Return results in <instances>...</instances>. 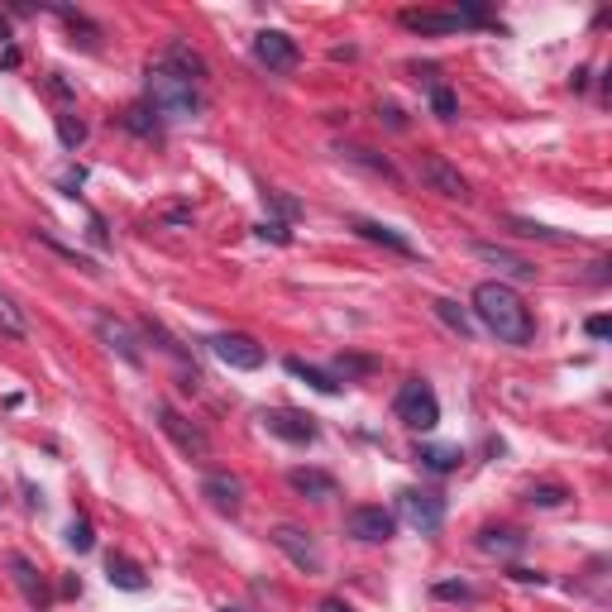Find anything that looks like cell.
<instances>
[{
    "instance_id": "f6af8a7d",
    "label": "cell",
    "mask_w": 612,
    "mask_h": 612,
    "mask_svg": "<svg viewBox=\"0 0 612 612\" xmlns=\"http://www.w3.org/2000/svg\"><path fill=\"white\" fill-rule=\"evenodd\" d=\"M20 489H24V497H30V507H44V493H38L30 479H20Z\"/></svg>"
},
{
    "instance_id": "1f68e13d",
    "label": "cell",
    "mask_w": 612,
    "mask_h": 612,
    "mask_svg": "<svg viewBox=\"0 0 612 612\" xmlns=\"http://www.w3.org/2000/svg\"><path fill=\"white\" fill-rule=\"evenodd\" d=\"M67 546H72L77 555L96 550V531H91V522H87V517H72V522H67Z\"/></svg>"
},
{
    "instance_id": "5b68a950",
    "label": "cell",
    "mask_w": 612,
    "mask_h": 612,
    "mask_svg": "<svg viewBox=\"0 0 612 612\" xmlns=\"http://www.w3.org/2000/svg\"><path fill=\"white\" fill-rule=\"evenodd\" d=\"M397 517L421 536H436L445 526V497L430 493V489H402L397 493Z\"/></svg>"
},
{
    "instance_id": "ab89813d",
    "label": "cell",
    "mask_w": 612,
    "mask_h": 612,
    "mask_svg": "<svg viewBox=\"0 0 612 612\" xmlns=\"http://www.w3.org/2000/svg\"><path fill=\"white\" fill-rule=\"evenodd\" d=\"M81 183H87V168H67V173L58 177V187L67 191V197H77V187H81Z\"/></svg>"
},
{
    "instance_id": "74e56055",
    "label": "cell",
    "mask_w": 612,
    "mask_h": 612,
    "mask_svg": "<svg viewBox=\"0 0 612 612\" xmlns=\"http://www.w3.org/2000/svg\"><path fill=\"white\" fill-rule=\"evenodd\" d=\"M44 87H48V96H53V101H72V81H67L63 72H48V81H44Z\"/></svg>"
},
{
    "instance_id": "e575fe53",
    "label": "cell",
    "mask_w": 612,
    "mask_h": 612,
    "mask_svg": "<svg viewBox=\"0 0 612 612\" xmlns=\"http://www.w3.org/2000/svg\"><path fill=\"white\" fill-rule=\"evenodd\" d=\"M430 593H436L440 603H474V589H469L464 579H445V583H436Z\"/></svg>"
},
{
    "instance_id": "f35d334b",
    "label": "cell",
    "mask_w": 612,
    "mask_h": 612,
    "mask_svg": "<svg viewBox=\"0 0 612 612\" xmlns=\"http://www.w3.org/2000/svg\"><path fill=\"white\" fill-rule=\"evenodd\" d=\"M369 369H373V359H336V373L344 383H350L354 373H369Z\"/></svg>"
},
{
    "instance_id": "d4e9b609",
    "label": "cell",
    "mask_w": 612,
    "mask_h": 612,
    "mask_svg": "<svg viewBox=\"0 0 612 612\" xmlns=\"http://www.w3.org/2000/svg\"><path fill=\"white\" fill-rule=\"evenodd\" d=\"M430 311H436V316H440V321L455 330L459 340H469V336H474V321H469V311H464L459 302H450V297H436V302H430Z\"/></svg>"
},
{
    "instance_id": "ee69618b",
    "label": "cell",
    "mask_w": 612,
    "mask_h": 612,
    "mask_svg": "<svg viewBox=\"0 0 612 612\" xmlns=\"http://www.w3.org/2000/svg\"><path fill=\"white\" fill-rule=\"evenodd\" d=\"M512 579H517V583H536V589L546 583V574H536V569H512Z\"/></svg>"
},
{
    "instance_id": "8d00e7d4",
    "label": "cell",
    "mask_w": 612,
    "mask_h": 612,
    "mask_svg": "<svg viewBox=\"0 0 612 612\" xmlns=\"http://www.w3.org/2000/svg\"><path fill=\"white\" fill-rule=\"evenodd\" d=\"M254 234H259V240H273V244H292V230L283 225V220H259Z\"/></svg>"
},
{
    "instance_id": "cb8c5ba5",
    "label": "cell",
    "mask_w": 612,
    "mask_h": 612,
    "mask_svg": "<svg viewBox=\"0 0 612 612\" xmlns=\"http://www.w3.org/2000/svg\"><path fill=\"white\" fill-rule=\"evenodd\" d=\"M0 336L5 340H30V316L15 306L10 292H0Z\"/></svg>"
},
{
    "instance_id": "44dd1931",
    "label": "cell",
    "mask_w": 612,
    "mask_h": 612,
    "mask_svg": "<svg viewBox=\"0 0 612 612\" xmlns=\"http://www.w3.org/2000/svg\"><path fill=\"white\" fill-rule=\"evenodd\" d=\"M106 579L115 583V589H124V593H144L149 589V574L130 560V555H110V560H106Z\"/></svg>"
},
{
    "instance_id": "83f0119b",
    "label": "cell",
    "mask_w": 612,
    "mask_h": 612,
    "mask_svg": "<svg viewBox=\"0 0 612 612\" xmlns=\"http://www.w3.org/2000/svg\"><path fill=\"white\" fill-rule=\"evenodd\" d=\"M344 158H354V163H364L369 173H378V177H387V183H397V168H393V158H383V153H373V149H344Z\"/></svg>"
},
{
    "instance_id": "9c48e42d",
    "label": "cell",
    "mask_w": 612,
    "mask_h": 612,
    "mask_svg": "<svg viewBox=\"0 0 612 612\" xmlns=\"http://www.w3.org/2000/svg\"><path fill=\"white\" fill-rule=\"evenodd\" d=\"M397 531V517L387 507H350V517H344V536L364 540V546H383V540H393Z\"/></svg>"
},
{
    "instance_id": "b9f144b4",
    "label": "cell",
    "mask_w": 612,
    "mask_h": 612,
    "mask_svg": "<svg viewBox=\"0 0 612 612\" xmlns=\"http://www.w3.org/2000/svg\"><path fill=\"white\" fill-rule=\"evenodd\" d=\"M378 115H383L387 124H393V130H407V115H402V110H397V106H383V110H378Z\"/></svg>"
},
{
    "instance_id": "7402d4cb",
    "label": "cell",
    "mask_w": 612,
    "mask_h": 612,
    "mask_svg": "<svg viewBox=\"0 0 612 612\" xmlns=\"http://www.w3.org/2000/svg\"><path fill=\"white\" fill-rule=\"evenodd\" d=\"M479 550L483 555H517V550H526V536L517 531V526H483Z\"/></svg>"
},
{
    "instance_id": "603a6c76",
    "label": "cell",
    "mask_w": 612,
    "mask_h": 612,
    "mask_svg": "<svg viewBox=\"0 0 612 612\" xmlns=\"http://www.w3.org/2000/svg\"><path fill=\"white\" fill-rule=\"evenodd\" d=\"M120 124H124V130H130V134H139V139H158V134H163V120L153 115V106H149V101L130 106V110H124V115H120Z\"/></svg>"
},
{
    "instance_id": "6da1fadb",
    "label": "cell",
    "mask_w": 612,
    "mask_h": 612,
    "mask_svg": "<svg viewBox=\"0 0 612 612\" xmlns=\"http://www.w3.org/2000/svg\"><path fill=\"white\" fill-rule=\"evenodd\" d=\"M474 316H479V326L493 330L503 344H531V336H536L531 306L507 283H479L474 287Z\"/></svg>"
},
{
    "instance_id": "2e32d148",
    "label": "cell",
    "mask_w": 612,
    "mask_h": 612,
    "mask_svg": "<svg viewBox=\"0 0 612 612\" xmlns=\"http://www.w3.org/2000/svg\"><path fill=\"white\" fill-rule=\"evenodd\" d=\"M96 336H101L106 344H110V350H115L120 359H124V364H144V354H139V340L130 336V326H124V321H115V316H110V311H101V316H96Z\"/></svg>"
},
{
    "instance_id": "e0dca14e",
    "label": "cell",
    "mask_w": 612,
    "mask_h": 612,
    "mask_svg": "<svg viewBox=\"0 0 612 612\" xmlns=\"http://www.w3.org/2000/svg\"><path fill=\"white\" fill-rule=\"evenodd\" d=\"M397 20H402V30H412V34H455V30H464L455 10H402Z\"/></svg>"
},
{
    "instance_id": "7c38bea8",
    "label": "cell",
    "mask_w": 612,
    "mask_h": 612,
    "mask_svg": "<svg viewBox=\"0 0 612 612\" xmlns=\"http://www.w3.org/2000/svg\"><path fill=\"white\" fill-rule=\"evenodd\" d=\"M254 58L268 67V72H292V67L302 63V48H297V38L283 34V30H263V34H254Z\"/></svg>"
},
{
    "instance_id": "9a60e30c",
    "label": "cell",
    "mask_w": 612,
    "mask_h": 612,
    "mask_svg": "<svg viewBox=\"0 0 612 612\" xmlns=\"http://www.w3.org/2000/svg\"><path fill=\"white\" fill-rule=\"evenodd\" d=\"M153 63H163V67H168V72L187 77V81H197V87H201L206 77H211V67H206V58H201L197 48H187L183 38H173V44L163 48V53H158V58H153Z\"/></svg>"
},
{
    "instance_id": "ba28073f",
    "label": "cell",
    "mask_w": 612,
    "mask_h": 612,
    "mask_svg": "<svg viewBox=\"0 0 612 612\" xmlns=\"http://www.w3.org/2000/svg\"><path fill=\"white\" fill-rule=\"evenodd\" d=\"M259 421H263V430H268V436L287 440V445H311L316 436H321L316 416L292 412V407H268V412H259Z\"/></svg>"
},
{
    "instance_id": "52a82bcc",
    "label": "cell",
    "mask_w": 612,
    "mask_h": 612,
    "mask_svg": "<svg viewBox=\"0 0 612 612\" xmlns=\"http://www.w3.org/2000/svg\"><path fill=\"white\" fill-rule=\"evenodd\" d=\"M206 344H211V354L225 369H240V373L263 369V344L254 336H244V330H220V336H211Z\"/></svg>"
},
{
    "instance_id": "681fc988",
    "label": "cell",
    "mask_w": 612,
    "mask_h": 612,
    "mask_svg": "<svg viewBox=\"0 0 612 612\" xmlns=\"http://www.w3.org/2000/svg\"><path fill=\"white\" fill-rule=\"evenodd\" d=\"M220 612H244V608H230V603H225V608H220Z\"/></svg>"
},
{
    "instance_id": "4fadbf2b",
    "label": "cell",
    "mask_w": 612,
    "mask_h": 612,
    "mask_svg": "<svg viewBox=\"0 0 612 612\" xmlns=\"http://www.w3.org/2000/svg\"><path fill=\"white\" fill-rule=\"evenodd\" d=\"M350 230L359 234V240H369V244H383V249H393V254L402 259H416V244L407 240L402 230L393 225H383V220H369V216H350Z\"/></svg>"
},
{
    "instance_id": "8fae6325",
    "label": "cell",
    "mask_w": 612,
    "mask_h": 612,
    "mask_svg": "<svg viewBox=\"0 0 612 612\" xmlns=\"http://www.w3.org/2000/svg\"><path fill=\"white\" fill-rule=\"evenodd\" d=\"M5 569H10V579H15V589L24 593V603H30L34 612H48L53 593H48V583H44V574H38V565L30 560V555L10 550L5 555Z\"/></svg>"
},
{
    "instance_id": "4dcf8cb0",
    "label": "cell",
    "mask_w": 612,
    "mask_h": 612,
    "mask_svg": "<svg viewBox=\"0 0 612 612\" xmlns=\"http://www.w3.org/2000/svg\"><path fill=\"white\" fill-rule=\"evenodd\" d=\"M526 503L531 507H565L569 489H560V483H531V489H526Z\"/></svg>"
},
{
    "instance_id": "d590c367",
    "label": "cell",
    "mask_w": 612,
    "mask_h": 612,
    "mask_svg": "<svg viewBox=\"0 0 612 612\" xmlns=\"http://www.w3.org/2000/svg\"><path fill=\"white\" fill-rule=\"evenodd\" d=\"M263 201H268V206H273V211H277V216H283V225H287V220H292V216H297V211H302V201H292V197H287V191H273V187H268V191H263Z\"/></svg>"
},
{
    "instance_id": "60d3db41",
    "label": "cell",
    "mask_w": 612,
    "mask_h": 612,
    "mask_svg": "<svg viewBox=\"0 0 612 612\" xmlns=\"http://www.w3.org/2000/svg\"><path fill=\"white\" fill-rule=\"evenodd\" d=\"M583 330H589V340H608L612 321H608V316H589V326H583Z\"/></svg>"
},
{
    "instance_id": "836d02e7",
    "label": "cell",
    "mask_w": 612,
    "mask_h": 612,
    "mask_svg": "<svg viewBox=\"0 0 612 612\" xmlns=\"http://www.w3.org/2000/svg\"><path fill=\"white\" fill-rule=\"evenodd\" d=\"M430 110H436L440 120H455V115H459V96L440 81V87H430Z\"/></svg>"
},
{
    "instance_id": "3957f363",
    "label": "cell",
    "mask_w": 612,
    "mask_h": 612,
    "mask_svg": "<svg viewBox=\"0 0 612 612\" xmlns=\"http://www.w3.org/2000/svg\"><path fill=\"white\" fill-rule=\"evenodd\" d=\"M393 412L407 430H436L440 426V397L426 378H407L393 397Z\"/></svg>"
},
{
    "instance_id": "4316f807",
    "label": "cell",
    "mask_w": 612,
    "mask_h": 612,
    "mask_svg": "<svg viewBox=\"0 0 612 612\" xmlns=\"http://www.w3.org/2000/svg\"><path fill=\"white\" fill-rule=\"evenodd\" d=\"M139 330H144V336H149L153 344H158V350L168 354V359H177V364H187V350H183V344H177V340L168 336V330L158 326V321H153V316H144V321H139Z\"/></svg>"
},
{
    "instance_id": "ffe728a7",
    "label": "cell",
    "mask_w": 612,
    "mask_h": 612,
    "mask_svg": "<svg viewBox=\"0 0 612 612\" xmlns=\"http://www.w3.org/2000/svg\"><path fill=\"white\" fill-rule=\"evenodd\" d=\"M412 459L426 474H455V469L464 464V450H459V445H416Z\"/></svg>"
},
{
    "instance_id": "d6986e66",
    "label": "cell",
    "mask_w": 612,
    "mask_h": 612,
    "mask_svg": "<svg viewBox=\"0 0 612 612\" xmlns=\"http://www.w3.org/2000/svg\"><path fill=\"white\" fill-rule=\"evenodd\" d=\"M474 259H483V263H493V268H503V273H512V277H526L531 283L536 277V263L531 259H522V254H512V249H503V244H474Z\"/></svg>"
},
{
    "instance_id": "7dc6e473",
    "label": "cell",
    "mask_w": 612,
    "mask_h": 612,
    "mask_svg": "<svg viewBox=\"0 0 612 612\" xmlns=\"http://www.w3.org/2000/svg\"><path fill=\"white\" fill-rule=\"evenodd\" d=\"M168 225H191V211H168Z\"/></svg>"
},
{
    "instance_id": "277c9868",
    "label": "cell",
    "mask_w": 612,
    "mask_h": 612,
    "mask_svg": "<svg viewBox=\"0 0 612 612\" xmlns=\"http://www.w3.org/2000/svg\"><path fill=\"white\" fill-rule=\"evenodd\" d=\"M153 421H158V430H163V436H168L183 455H191V459H206V455H211V436H206V430L191 421V416L177 412L173 402H153Z\"/></svg>"
},
{
    "instance_id": "f546056e",
    "label": "cell",
    "mask_w": 612,
    "mask_h": 612,
    "mask_svg": "<svg viewBox=\"0 0 612 612\" xmlns=\"http://www.w3.org/2000/svg\"><path fill=\"white\" fill-rule=\"evenodd\" d=\"M58 139H63V149H67V153H77V149H81V139H87V124H81L67 106L58 110Z\"/></svg>"
},
{
    "instance_id": "f1b7e54d",
    "label": "cell",
    "mask_w": 612,
    "mask_h": 612,
    "mask_svg": "<svg viewBox=\"0 0 612 612\" xmlns=\"http://www.w3.org/2000/svg\"><path fill=\"white\" fill-rule=\"evenodd\" d=\"M507 225L522 234V240H550V244H565L569 234H560V230H550V225H540V220H526V216H507Z\"/></svg>"
},
{
    "instance_id": "bcb514c9",
    "label": "cell",
    "mask_w": 612,
    "mask_h": 612,
    "mask_svg": "<svg viewBox=\"0 0 612 612\" xmlns=\"http://www.w3.org/2000/svg\"><path fill=\"white\" fill-rule=\"evenodd\" d=\"M0 67H20V48H15V44L0 48Z\"/></svg>"
},
{
    "instance_id": "ac0fdd59",
    "label": "cell",
    "mask_w": 612,
    "mask_h": 612,
    "mask_svg": "<svg viewBox=\"0 0 612 612\" xmlns=\"http://www.w3.org/2000/svg\"><path fill=\"white\" fill-rule=\"evenodd\" d=\"M287 489L311 497V503H330V497L340 493V483L330 474H321V469H287Z\"/></svg>"
},
{
    "instance_id": "8992f818",
    "label": "cell",
    "mask_w": 612,
    "mask_h": 612,
    "mask_svg": "<svg viewBox=\"0 0 612 612\" xmlns=\"http://www.w3.org/2000/svg\"><path fill=\"white\" fill-rule=\"evenodd\" d=\"M268 540H273V550H283V555H287V560L297 565V569H306V574H321V569H326L321 550H316V536L306 531V526L277 522L273 531H268Z\"/></svg>"
},
{
    "instance_id": "d6a6232c",
    "label": "cell",
    "mask_w": 612,
    "mask_h": 612,
    "mask_svg": "<svg viewBox=\"0 0 612 612\" xmlns=\"http://www.w3.org/2000/svg\"><path fill=\"white\" fill-rule=\"evenodd\" d=\"M38 244H48V249H53V254H63L67 263H77V268H87V273H96V263H91L87 254H77V249H72V244H63V240H53V234H48V230H38Z\"/></svg>"
},
{
    "instance_id": "5bb4252c",
    "label": "cell",
    "mask_w": 612,
    "mask_h": 612,
    "mask_svg": "<svg viewBox=\"0 0 612 612\" xmlns=\"http://www.w3.org/2000/svg\"><path fill=\"white\" fill-rule=\"evenodd\" d=\"M201 497H206L216 512H230V517H234V512L244 507V483L234 479V474H225V469H216V474L201 479Z\"/></svg>"
},
{
    "instance_id": "484cf974",
    "label": "cell",
    "mask_w": 612,
    "mask_h": 612,
    "mask_svg": "<svg viewBox=\"0 0 612 612\" xmlns=\"http://www.w3.org/2000/svg\"><path fill=\"white\" fill-rule=\"evenodd\" d=\"M287 373H292V378H302L306 387H316V393H326V397H336V393H340V378H330V373L311 369V364H302V359H287Z\"/></svg>"
},
{
    "instance_id": "30bf717a",
    "label": "cell",
    "mask_w": 612,
    "mask_h": 612,
    "mask_svg": "<svg viewBox=\"0 0 612 612\" xmlns=\"http://www.w3.org/2000/svg\"><path fill=\"white\" fill-rule=\"evenodd\" d=\"M421 183L430 191H440V197H450V201H469V183H464V173L455 168L445 153H421Z\"/></svg>"
},
{
    "instance_id": "c3c4849f",
    "label": "cell",
    "mask_w": 612,
    "mask_h": 612,
    "mask_svg": "<svg viewBox=\"0 0 612 612\" xmlns=\"http://www.w3.org/2000/svg\"><path fill=\"white\" fill-rule=\"evenodd\" d=\"M10 34H15V30H10V15H0V44H5V48H10Z\"/></svg>"
},
{
    "instance_id": "7bdbcfd3",
    "label": "cell",
    "mask_w": 612,
    "mask_h": 612,
    "mask_svg": "<svg viewBox=\"0 0 612 612\" xmlns=\"http://www.w3.org/2000/svg\"><path fill=\"white\" fill-rule=\"evenodd\" d=\"M316 612H354V608L344 603V598H336V593H330V598H321V608H316Z\"/></svg>"
},
{
    "instance_id": "7a4b0ae2",
    "label": "cell",
    "mask_w": 612,
    "mask_h": 612,
    "mask_svg": "<svg viewBox=\"0 0 612 612\" xmlns=\"http://www.w3.org/2000/svg\"><path fill=\"white\" fill-rule=\"evenodd\" d=\"M144 91H149V106H153V115H158V120H197L201 115V87H197V81H187V77H177V72H168L163 63L149 67Z\"/></svg>"
}]
</instances>
